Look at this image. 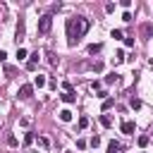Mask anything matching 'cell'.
I'll return each instance as SVG.
<instances>
[{"mask_svg": "<svg viewBox=\"0 0 153 153\" xmlns=\"http://www.w3.org/2000/svg\"><path fill=\"white\" fill-rule=\"evenodd\" d=\"M65 26H67V43H69V45H76V43L84 38V33L88 31V19L76 14V17H69Z\"/></svg>", "mask_w": 153, "mask_h": 153, "instance_id": "cell-1", "label": "cell"}, {"mask_svg": "<svg viewBox=\"0 0 153 153\" xmlns=\"http://www.w3.org/2000/svg\"><path fill=\"white\" fill-rule=\"evenodd\" d=\"M50 26H53V14H43L38 19V33H48Z\"/></svg>", "mask_w": 153, "mask_h": 153, "instance_id": "cell-2", "label": "cell"}, {"mask_svg": "<svg viewBox=\"0 0 153 153\" xmlns=\"http://www.w3.org/2000/svg\"><path fill=\"white\" fill-rule=\"evenodd\" d=\"M31 93H33V86H31V84H22V86H19V93H17V96L26 100V98H31Z\"/></svg>", "mask_w": 153, "mask_h": 153, "instance_id": "cell-3", "label": "cell"}, {"mask_svg": "<svg viewBox=\"0 0 153 153\" xmlns=\"http://www.w3.org/2000/svg\"><path fill=\"white\" fill-rule=\"evenodd\" d=\"M60 98H62L65 103H74V100H76V93H74V91H67V93H62Z\"/></svg>", "mask_w": 153, "mask_h": 153, "instance_id": "cell-4", "label": "cell"}, {"mask_svg": "<svg viewBox=\"0 0 153 153\" xmlns=\"http://www.w3.org/2000/svg\"><path fill=\"white\" fill-rule=\"evenodd\" d=\"M122 134H134V122H122Z\"/></svg>", "mask_w": 153, "mask_h": 153, "instance_id": "cell-5", "label": "cell"}, {"mask_svg": "<svg viewBox=\"0 0 153 153\" xmlns=\"http://www.w3.org/2000/svg\"><path fill=\"white\" fill-rule=\"evenodd\" d=\"M24 38V19H19V24H17V41H22Z\"/></svg>", "mask_w": 153, "mask_h": 153, "instance_id": "cell-6", "label": "cell"}, {"mask_svg": "<svg viewBox=\"0 0 153 153\" xmlns=\"http://www.w3.org/2000/svg\"><path fill=\"white\" fill-rule=\"evenodd\" d=\"M151 33H153V24H143V26H141V36L146 38V36H151Z\"/></svg>", "mask_w": 153, "mask_h": 153, "instance_id": "cell-7", "label": "cell"}, {"mask_svg": "<svg viewBox=\"0 0 153 153\" xmlns=\"http://www.w3.org/2000/svg\"><path fill=\"white\" fill-rule=\"evenodd\" d=\"M57 115H60V120H62V122H69V120H72V110H60Z\"/></svg>", "mask_w": 153, "mask_h": 153, "instance_id": "cell-8", "label": "cell"}, {"mask_svg": "<svg viewBox=\"0 0 153 153\" xmlns=\"http://www.w3.org/2000/svg\"><path fill=\"white\" fill-rule=\"evenodd\" d=\"M100 48H103V43H91V45H88V53L96 55V53H100Z\"/></svg>", "mask_w": 153, "mask_h": 153, "instance_id": "cell-9", "label": "cell"}, {"mask_svg": "<svg viewBox=\"0 0 153 153\" xmlns=\"http://www.w3.org/2000/svg\"><path fill=\"white\" fill-rule=\"evenodd\" d=\"M33 86H38V88H41V86H45V76H43V74L33 76Z\"/></svg>", "mask_w": 153, "mask_h": 153, "instance_id": "cell-10", "label": "cell"}, {"mask_svg": "<svg viewBox=\"0 0 153 153\" xmlns=\"http://www.w3.org/2000/svg\"><path fill=\"white\" fill-rule=\"evenodd\" d=\"M33 139H36V136H33V131H26V134H24V146H31V143H33Z\"/></svg>", "mask_w": 153, "mask_h": 153, "instance_id": "cell-11", "label": "cell"}, {"mask_svg": "<svg viewBox=\"0 0 153 153\" xmlns=\"http://www.w3.org/2000/svg\"><path fill=\"white\" fill-rule=\"evenodd\" d=\"M120 148H122V146H120L117 141H110V143H108V153H117Z\"/></svg>", "mask_w": 153, "mask_h": 153, "instance_id": "cell-12", "label": "cell"}, {"mask_svg": "<svg viewBox=\"0 0 153 153\" xmlns=\"http://www.w3.org/2000/svg\"><path fill=\"white\" fill-rule=\"evenodd\" d=\"M48 62H50V65H53V67H55V65H57V62H60V57H57V55H55V53H53V50H50V53H48Z\"/></svg>", "mask_w": 153, "mask_h": 153, "instance_id": "cell-13", "label": "cell"}, {"mask_svg": "<svg viewBox=\"0 0 153 153\" xmlns=\"http://www.w3.org/2000/svg\"><path fill=\"white\" fill-rule=\"evenodd\" d=\"M122 60H124V50H117V53H115V65H120Z\"/></svg>", "mask_w": 153, "mask_h": 153, "instance_id": "cell-14", "label": "cell"}, {"mask_svg": "<svg viewBox=\"0 0 153 153\" xmlns=\"http://www.w3.org/2000/svg\"><path fill=\"white\" fill-rule=\"evenodd\" d=\"M112 105H115V100H112V98H105V100H103V110H110Z\"/></svg>", "mask_w": 153, "mask_h": 153, "instance_id": "cell-15", "label": "cell"}, {"mask_svg": "<svg viewBox=\"0 0 153 153\" xmlns=\"http://www.w3.org/2000/svg\"><path fill=\"white\" fill-rule=\"evenodd\" d=\"M100 124H103V127H110V124H112V120H110L108 115H100Z\"/></svg>", "mask_w": 153, "mask_h": 153, "instance_id": "cell-16", "label": "cell"}, {"mask_svg": "<svg viewBox=\"0 0 153 153\" xmlns=\"http://www.w3.org/2000/svg\"><path fill=\"white\" fill-rule=\"evenodd\" d=\"M148 141H151L148 136H139V139H136V143H139L141 148H143V146H148Z\"/></svg>", "mask_w": 153, "mask_h": 153, "instance_id": "cell-17", "label": "cell"}, {"mask_svg": "<svg viewBox=\"0 0 153 153\" xmlns=\"http://www.w3.org/2000/svg\"><path fill=\"white\" fill-rule=\"evenodd\" d=\"M129 105H131L134 110H139V108H141V100H139V98H131V100H129Z\"/></svg>", "mask_w": 153, "mask_h": 153, "instance_id": "cell-18", "label": "cell"}, {"mask_svg": "<svg viewBox=\"0 0 153 153\" xmlns=\"http://www.w3.org/2000/svg\"><path fill=\"white\" fill-rule=\"evenodd\" d=\"M26 55H29V53H26V48H19V50H17V57H19V60H24Z\"/></svg>", "mask_w": 153, "mask_h": 153, "instance_id": "cell-19", "label": "cell"}, {"mask_svg": "<svg viewBox=\"0 0 153 153\" xmlns=\"http://www.w3.org/2000/svg\"><path fill=\"white\" fill-rule=\"evenodd\" d=\"M115 81H117V74H108L105 76V84H115Z\"/></svg>", "mask_w": 153, "mask_h": 153, "instance_id": "cell-20", "label": "cell"}, {"mask_svg": "<svg viewBox=\"0 0 153 153\" xmlns=\"http://www.w3.org/2000/svg\"><path fill=\"white\" fill-rule=\"evenodd\" d=\"M124 45H127V48H134V36H129V38H124Z\"/></svg>", "mask_w": 153, "mask_h": 153, "instance_id": "cell-21", "label": "cell"}, {"mask_svg": "<svg viewBox=\"0 0 153 153\" xmlns=\"http://www.w3.org/2000/svg\"><path fill=\"white\" fill-rule=\"evenodd\" d=\"M79 127H81V129L88 127V117H79Z\"/></svg>", "mask_w": 153, "mask_h": 153, "instance_id": "cell-22", "label": "cell"}, {"mask_svg": "<svg viewBox=\"0 0 153 153\" xmlns=\"http://www.w3.org/2000/svg\"><path fill=\"white\" fill-rule=\"evenodd\" d=\"M7 143H10V146H17L19 141H17V136H12V134H10V136H7Z\"/></svg>", "mask_w": 153, "mask_h": 153, "instance_id": "cell-23", "label": "cell"}, {"mask_svg": "<svg viewBox=\"0 0 153 153\" xmlns=\"http://www.w3.org/2000/svg\"><path fill=\"white\" fill-rule=\"evenodd\" d=\"M91 146L98 148V146H100V136H93V139H91Z\"/></svg>", "mask_w": 153, "mask_h": 153, "instance_id": "cell-24", "label": "cell"}, {"mask_svg": "<svg viewBox=\"0 0 153 153\" xmlns=\"http://www.w3.org/2000/svg\"><path fill=\"white\" fill-rule=\"evenodd\" d=\"M38 143H41L43 148H48V139H45V136H38Z\"/></svg>", "mask_w": 153, "mask_h": 153, "instance_id": "cell-25", "label": "cell"}, {"mask_svg": "<svg viewBox=\"0 0 153 153\" xmlns=\"http://www.w3.org/2000/svg\"><path fill=\"white\" fill-rule=\"evenodd\" d=\"M105 12H115V2H108L105 5Z\"/></svg>", "mask_w": 153, "mask_h": 153, "instance_id": "cell-26", "label": "cell"}, {"mask_svg": "<svg viewBox=\"0 0 153 153\" xmlns=\"http://www.w3.org/2000/svg\"><path fill=\"white\" fill-rule=\"evenodd\" d=\"M112 38H122V31L120 29H112Z\"/></svg>", "mask_w": 153, "mask_h": 153, "instance_id": "cell-27", "label": "cell"}, {"mask_svg": "<svg viewBox=\"0 0 153 153\" xmlns=\"http://www.w3.org/2000/svg\"><path fill=\"white\" fill-rule=\"evenodd\" d=\"M29 60H31V62L36 65V62H38V53H31V55H29Z\"/></svg>", "mask_w": 153, "mask_h": 153, "instance_id": "cell-28", "label": "cell"}, {"mask_svg": "<svg viewBox=\"0 0 153 153\" xmlns=\"http://www.w3.org/2000/svg\"><path fill=\"white\" fill-rule=\"evenodd\" d=\"M26 69H29V72H36V65H33V62L29 60V62H26Z\"/></svg>", "mask_w": 153, "mask_h": 153, "instance_id": "cell-29", "label": "cell"}, {"mask_svg": "<svg viewBox=\"0 0 153 153\" xmlns=\"http://www.w3.org/2000/svg\"><path fill=\"white\" fill-rule=\"evenodd\" d=\"M93 69L96 72H103V62H93Z\"/></svg>", "mask_w": 153, "mask_h": 153, "instance_id": "cell-30", "label": "cell"}, {"mask_svg": "<svg viewBox=\"0 0 153 153\" xmlns=\"http://www.w3.org/2000/svg\"><path fill=\"white\" fill-rule=\"evenodd\" d=\"M62 88H65V93H67V91H72V84H69V81H62Z\"/></svg>", "mask_w": 153, "mask_h": 153, "instance_id": "cell-31", "label": "cell"}, {"mask_svg": "<svg viewBox=\"0 0 153 153\" xmlns=\"http://www.w3.org/2000/svg\"><path fill=\"white\" fill-rule=\"evenodd\" d=\"M5 60H7V53H5V50H0V62H5Z\"/></svg>", "mask_w": 153, "mask_h": 153, "instance_id": "cell-32", "label": "cell"}, {"mask_svg": "<svg viewBox=\"0 0 153 153\" xmlns=\"http://www.w3.org/2000/svg\"><path fill=\"white\" fill-rule=\"evenodd\" d=\"M141 153H146V151H141Z\"/></svg>", "mask_w": 153, "mask_h": 153, "instance_id": "cell-33", "label": "cell"}]
</instances>
